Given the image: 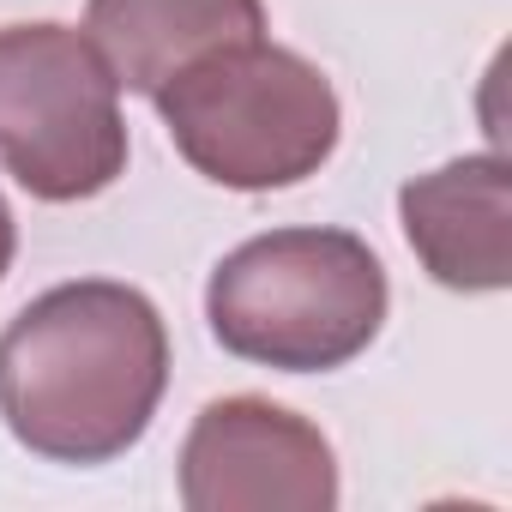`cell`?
Masks as SVG:
<instances>
[{"label":"cell","mask_w":512,"mask_h":512,"mask_svg":"<svg viewBox=\"0 0 512 512\" xmlns=\"http://www.w3.org/2000/svg\"><path fill=\"white\" fill-rule=\"evenodd\" d=\"M169 386V326L157 302L115 278L43 290L0 332V416L49 464H109L133 452Z\"/></svg>","instance_id":"obj_1"},{"label":"cell","mask_w":512,"mask_h":512,"mask_svg":"<svg viewBox=\"0 0 512 512\" xmlns=\"http://www.w3.org/2000/svg\"><path fill=\"white\" fill-rule=\"evenodd\" d=\"M386 266L350 229H272L223 253L205 284L211 338L278 374H332L386 326Z\"/></svg>","instance_id":"obj_2"},{"label":"cell","mask_w":512,"mask_h":512,"mask_svg":"<svg viewBox=\"0 0 512 512\" xmlns=\"http://www.w3.org/2000/svg\"><path fill=\"white\" fill-rule=\"evenodd\" d=\"M151 103L175 151L229 193H272L320 175L344 133L332 79L266 37L199 55Z\"/></svg>","instance_id":"obj_3"},{"label":"cell","mask_w":512,"mask_h":512,"mask_svg":"<svg viewBox=\"0 0 512 512\" xmlns=\"http://www.w3.org/2000/svg\"><path fill=\"white\" fill-rule=\"evenodd\" d=\"M0 169L43 205H79L127 175L121 85L73 25H0Z\"/></svg>","instance_id":"obj_4"},{"label":"cell","mask_w":512,"mask_h":512,"mask_svg":"<svg viewBox=\"0 0 512 512\" xmlns=\"http://www.w3.org/2000/svg\"><path fill=\"white\" fill-rule=\"evenodd\" d=\"M175 482L187 512H332L338 452L308 416L235 392L193 416Z\"/></svg>","instance_id":"obj_5"},{"label":"cell","mask_w":512,"mask_h":512,"mask_svg":"<svg viewBox=\"0 0 512 512\" xmlns=\"http://www.w3.org/2000/svg\"><path fill=\"white\" fill-rule=\"evenodd\" d=\"M398 223L440 290L494 296L512 284V163L500 151L410 175L398 187Z\"/></svg>","instance_id":"obj_6"},{"label":"cell","mask_w":512,"mask_h":512,"mask_svg":"<svg viewBox=\"0 0 512 512\" xmlns=\"http://www.w3.org/2000/svg\"><path fill=\"white\" fill-rule=\"evenodd\" d=\"M85 37L121 91L157 97L199 55L266 37V0H91Z\"/></svg>","instance_id":"obj_7"},{"label":"cell","mask_w":512,"mask_h":512,"mask_svg":"<svg viewBox=\"0 0 512 512\" xmlns=\"http://www.w3.org/2000/svg\"><path fill=\"white\" fill-rule=\"evenodd\" d=\"M13 253H19V223H13L7 193H0V284H7V272H13Z\"/></svg>","instance_id":"obj_8"}]
</instances>
